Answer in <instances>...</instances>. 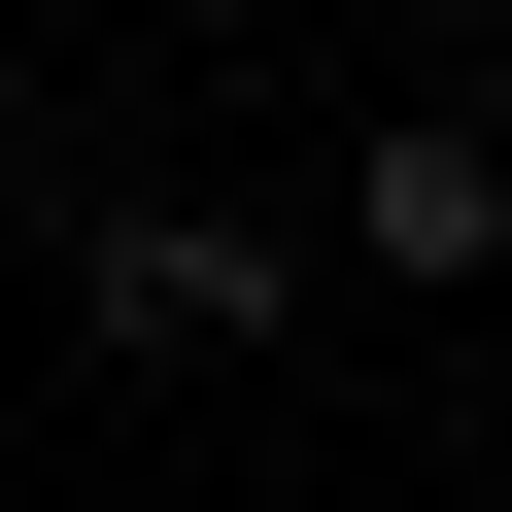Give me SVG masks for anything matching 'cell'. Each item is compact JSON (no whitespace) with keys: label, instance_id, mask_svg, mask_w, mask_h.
<instances>
[{"label":"cell","instance_id":"6da1fadb","mask_svg":"<svg viewBox=\"0 0 512 512\" xmlns=\"http://www.w3.org/2000/svg\"><path fill=\"white\" fill-rule=\"evenodd\" d=\"M69 274H103V342H137V376H239V342H308V239H239V205H103Z\"/></svg>","mask_w":512,"mask_h":512},{"label":"cell","instance_id":"7a4b0ae2","mask_svg":"<svg viewBox=\"0 0 512 512\" xmlns=\"http://www.w3.org/2000/svg\"><path fill=\"white\" fill-rule=\"evenodd\" d=\"M342 274H512V137H478V103H376V171H342Z\"/></svg>","mask_w":512,"mask_h":512}]
</instances>
